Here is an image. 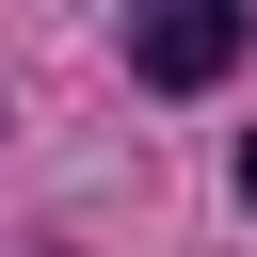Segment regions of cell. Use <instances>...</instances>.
Here are the masks:
<instances>
[{"label":"cell","instance_id":"cell-1","mask_svg":"<svg viewBox=\"0 0 257 257\" xmlns=\"http://www.w3.org/2000/svg\"><path fill=\"white\" fill-rule=\"evenodd\" d=\"M241 32H257V0H128V64L161 96H209L241 64Z\"/></svg>","mask_w":257,"mask_h":257},{"label":"cell","instance_id":"cell-2","mask_svg":"<svg viewBox=\"0 0 257 257\" xmlns=\"http://www.w3.org/2000/svg\"><path fill=\"white\" fill-rule=\"evenodd\" d=\"M241 193H257V145H241Z\"/></svg>","mask_w":257,"mask_h":257}]
</instances>
